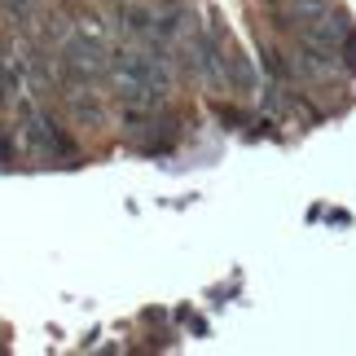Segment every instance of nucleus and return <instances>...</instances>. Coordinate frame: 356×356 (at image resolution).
I'll return each mask as SVG.
<instances>
[{
    "label": "nucleus",
    "instance_id": "1",
    "mask_svg": "<svg viewBox=\"0 0 356 356\" xmlns=\"http://www.w3.org/2000/svg\"><path fill=\"white\" fill-rule=\"evenodd\" d=\"M111 75L119 84V97L128 106H136V111L159 106L172 92V75H168V66H163V58H149V53H141V49L111 53Z\"/></svg>",
    "mask_w": 356,
    "mask_h": 356
},
{
    "label": "nucleus",
    "instance_id": "2",
    "mask_svg": "<svg viewBox=\"0 0 356 356\" xmlns=\"http://www.w3.org/2000/svg\"><path fill=\"white\" fill-rule=\"evenodd\" d=\"M22 119H26L22 136H26V149H31V154H40V159H71V154H75V141H71V136H66L44 111L22 106Z\"/></svg>",
    "mask_w": 356,
    "mask_h": 356
},
{
    "label": "nucleus",
    "instance_id": "3",
    "mask_svg": "<svg viewBox=\"0 0 356 356\" xmlns=\"http://www.w3.org/2000/svg\"><path fill=\"white\" fill-rule=\"evenodd\" d=\"M58 62H62V75L71 79V84H79V88H84V84H97V79L111 71V58L102 53V44H92V40H84V35H79V40H66Z\"/></svg>",
    "mask_w": 356,
    "mask_h": 356
},
{
    "label": "nucleus",
    "instance_id": "4",
    "mask_svg": "<svg viewBox=\"0 0 356 356\" xmlns=\"http://www.w3.org/2000/svg\"><path fill=\"white\" fill-rule=\"evenodd\" d=\"M31 5H35V0H9V9H13V13H26Z\"/></svg>",
    "mask_w": 356,
    "mask_h": 356
}]
</instances>
